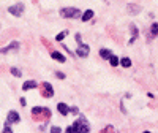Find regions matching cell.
<instances>
[{"instance_id": "9", "label": "cell", "mask_w": 158, "mask_h": 133, "mask_svg": "<svg viewBox=\"0 0 158 133\" xmlns=\"http://www.w3.org/2000/svg\"><path fill=\"white\" fill-rule=\"evenodd\" d=\"M18 48H19V43L18 41H13L11 44H8L6 48H2V49H0V52L5 54V52H8V51H11V49H18Z\"/></svg>"}, {"instance_id": "8", "label": "cell", "mask_w": 158, "mask_h": 133, "mask_svg": "<svg viewBox=\"0 0 158 133\" xmlns=\"http://www.w3.org/2000/svg\"><path fill=\"white\" fill-rule=\"evenodd\" d=\"M57 110H59V112H60L62 116H66V114L70 112V108L66 106L65 103H59V105H57Z\"/></svg>"}, {"instance_id": "4", "label": "cell", "mask_w": 158, "mask_h": 133, "mask_svg": "<svg viewBox=\"0 0 158 133\" xmlns=\"http://www.w3.org/2000/svg\"><path fill=\"white\" fill-rule=\"evenodd\" d=\"M89 46L87 44H79L78 46V49H76V56H79V57H87L89 56Z\"/></svg>"}, {"instance_id": "25", "label": "cell", "mask_w": 158, "mask_h": 133, "mask_svg": "<svg viewBox=\"0 0 158 133\" xmlns=\"http://www.w3.org/2000/svg\"><path fill=\"white\" fill-rule=\"evenodd\" d=\"M144 133H150V132H144Z\"/></svg>"}, {"instance_id": "7", "label": "cell", "mask_w": 158, "mask_h": 133, "mask_svg": "<svg viewBox=\"0 0 158 133\" xmlns=\"http://www.w3.org/2000/svg\"><path fill=\"white\" fill-rule=\"evenodd\" d=\"M51 57H52V59L54 60H57V62H65V56H62V54H60V52H57V51H52V52H51Z\"/></svg>"}, {"instance_id": "15", "label": "cell", "mask_w": 158, "mask_h": 133, "mask_svg": "<svg viewBox=\"0 0 158 133\" xmlns=\"http://www.w3.org/2000/svg\"><path fill=\"white\" fill-rule=\"evenodd\" d=\"M120 65L125 67V68H128V67H131V60H130L128 57H123V59L120 60Z\"/></svg>"}, {"instance_id": "1", "label": "cell", "mask_w": 158, "mask_h": 133, "mask_svg": "<svg viewBox=\"0 0 158 133\" xmlns=\"http://www.w3.org/2000/svg\"><path fill=\"white\" fill-rule=\"evenodd\" d=\"M75 130L76 133H89L90 132V125H89V122H87V119L84 117V116H79V119L75 122Z\"/></svg>"}, {"instance_id": "21", "label": "cell", "mask_w": 158, "mask_h": 133, "mask_svg": "<svg viewBox=\"0 0 158 133\" xmlns=\"http://www.w3.org/2000/svg\"><path fill=\"white\" fill-rule=\"evenodd\" d=\"M2 133H13V130H11V128H10V125L6 124V125H5V128H3V132H2Z\"/></svg>"}, {"instance_id": "2", "label": "cell", "mask_w": 158, "mask_h": 133, "mask_svg": "<svg viewBox=\"0 0 158 133\" xmlns=\"http://www.w3.org/2000/svg\"><path fill=\"white\" fill-rule=\"evenodd\" d=\"M60 14L63 18H73V19H78L81 16V11L78 8H71V6H66V8H62L60 10Z\"/></svg>"}, {"instance_id": "18", "label": "cell", "mask_w": 158, "mask_h": 133, "mask_svg": "<svg viewBox=\"0 0 158 133\" xmlns=\"http://www.w3.org/2000/svg\"><path fill=\"white\" fill-rule=\"evenodd\" d=\"M66 33H68V30H65V32H60L59 35L55 37V40H57V41H62V40H63V38H65V37H66Z\"/></svg>"}, {"instance_id": "3", "label": "cell", "mask_w": 158, "mask_h": 133, "mask_svg": "<svg viewBox=\"0 0 158 133\" xmlns=\"http://www.w3.org/2000/svg\"><path fill=\"white\" fill-rule=\"evenodd\" d=\"M8 11L11 13L13 16H21L24 13V3H16V5H11L8 8Z\"/></svg>"}, {"instance_id": "19", "label": "cell", "mask_w": 158, "mask_h": 133, "mask_svg": "<svg viewBox=\"0 0 158 133\" xmlns=\"http://www.w3.org/2000/svg\"><path fill=\"white\" fill-rule=\"evenodd\" d=\"M150 32H152V35H158V24H153Z\"/></svg>"}, {"instance_id": "20", "label": "cell", "mask_w": 158, "mask_h": 133, "mask_svg": "<svg viewBox=\"0 0 158 133\" xmlns=\"http://www.w3.org/2000/svg\"><path fill=\"white\" fill-rule=\"evenodd\" d=\"M11 73L14 74V76H21V70H18V68H11Z\"/></svg>"}, {"instance_id": "10", "label": "cell", "mask_w": 158, "mask_h": 133, "mask_svg": "<svg viewBox=\"0 0 158 133\" xmlns=\"http://www.w3.org/2000/svg\"><path fill=\"white\" fill-rule=\"evenodd\" d=\"M41 112H44L46 116H51L49 110H46V108H40V106H36V108H33V110H32V114H41Z\"/></svg>"}, {"instance_id": "14", "label": "cell", "mask_w": 158, "mask_h": 133, "mask_svg": "<svg viewBox=\"0 0 158 133\" xmlns=\"http://www.w3.org/2000/svg\"><path fill=\"white\" fill-rule=\"evenodd\" d=\"M100 56H101L105 60H109L112 54H111V51H109V49H101V51H100Z\"/></svg>"}, {"instance_id": "22", "label": "cell", "mask_w": 158, "mask_h": 133, "mask_svg": "<svg viewBox=\"0 0 158 133\" xmlns=\"http://www.w3.org/2000/svg\"><path fill=\"white\" fill-rule=\"evenodd\" d=\"M65 133H76V130H75V127H66V130H65Z\"/></svg>"}, {"instance_id": "11", "label": "cell", "mask_w": 158, "mask_h": 133, "mask_svg": "<svg viewBox=\"0 0 158 133\" xmlns=\"http://www.w3.org/2000/svg\"><path fill=\"white\" fill-rule=\"evenodd\" d=\"M127 8H128V11H130V13H133V14H136V13H139V11H141V6H139V5H133V3H130V5L127 6Z\"/></svg>"}, {"instance_id": "23", "label": "cell", "mask_w": 158, "mask_h": 133, "mask_svg": "<svg viewBox=\"0 0 158 133\" xmlns=\"http://www.w3.org/2000/svg\"><path fill=\"white\" fill-rule=\"evenodd\" d=\"M51 133H62V130H60V127H52Z\"/></svg>"}, {"instance_id": "13", "label": "cell", "mask_w": 158, "mask_h": 133, "mask_svg": "<svg viewBox=\"0 0 158 133\" xmlns=\"http://www.w3.org/2000/svg\"><path fill=\"white\" fill-rule=\"evenodd\" d=\"M35 87H36L35 81H27V83H24V86H22V90H29V89H35Z\"/></svg>"}, {"instance_id": "17", "label": "cell", "mask_w": 158, "mask_h": 133, "mask_svg": "<svg viewBox=\"0 0 158 133\" xmlns=\"http://www.w3.org/2000/svg\"><path fill=\"white\" fill-rule=\"evenodd\" d=\"M130 29H131V33H133V37H131V40H130V43H134V40H136V37H137V29H136L134 25H131Z\"/></svg>"}, {"instance_id": "6", "label": "cell", "mask_w": 158, "mask_h": 133, "mask_svg": "<svg viewBox=\"0 0 158 133\" xmlns=\"http://www.w3.org/2000/svg\"><path fill=\"white\" fill-rule=\"evenodd\" d=\"M43 89H44V92H43V94H44V97H46V98H51L52 95H54L52 86H51L49 83H43Z\"/></svg>"}, {"instance_id": "24", "label": "cell", "mask_w": 158, "mask_h": 133, "mask_svg": "<svg viewBox=\"0 0 158 133\" xmlns=\"http://www.w3.org/2000/svg\"><path fill=\"white\" fill-rule=\"evenodd\" d=\"M55 74H57V76H59V78H60V79H65V74H63V73H60V71H57V73H55Z\"/></svg>"}, {"instance_id": "5", "label": "cell", "mask_w": 158, "mask_h": 133, "mask_svg": "<svg viewBox=\"0 0 158 133\" xmlns=\"http://www.w3.org/2000/svg\"><path fill=\"white\" fill-rule=\"evenodd\" d=\"M21 121V117H19V114L16 111H10L8 112V119H6V124H16V122Z\"/></svg>"}, {"instance_id": "16", "label": "cell", "mask_w": 158, "mask_h": 133, "mask_svg": "<svg viewBox=\"0 0 158 133\" xmlns=\"http://www.w3.org/2000/svg\"><path fill=\"white\" fill-rule=\"evenodd\" d=\"M109 62H111V65H112V67H117L120 63V60H119V57H117V56H111Z\"/></svg>"}, {"instance_id": "12", "label": "cell", "mask_w": 158, "mask_h": 133, "mask_svg": "<svg viewBox=\"0 0 158 133\" xmlns=\"http://www.w3.org/2000/svg\"><path fill=\"white\" fill-rule=\"evenodd\" d=\"M92 16H93V11H92V10H87V11L84 13V14L81 16V18H82V21H84V22H87V21H90V19H92Z\"/></svg>"}]
</instances>
